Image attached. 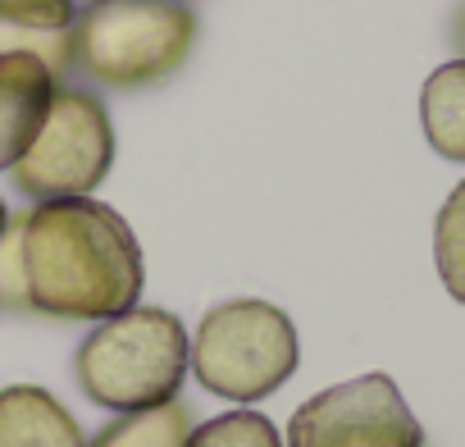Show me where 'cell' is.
Returning <instances> with one entry per match:
<instances>
[{"instance_id": "obj_1", "label": "cell", "mask_w": 465, "mask_h": 447, "mask_svg": "<svg viewBox=\"0 0 465 447\" xmlns=\"http://www.w3.org/2000/svg\"><path fill=\"white\" fill-rule=\"evenodd\" d=\"M28 306L46 320H110L142 302L146 261L128 219L96 196L24 210Z\"/></svg>"}, {"instance_id": "obj_2", "label": "cell", "mask_w": 465, "mask_h": 447, "mask_svg": "<svg viewBox=\"0 0 465 447\" xmlns=\"http://www.w3.org/2000/svg\"><path fill=\"white\" fill-rule=\"evenodd\" d=\"M187 329L164 306H128L101 320L74 352L78 388L105 411L173 402L187 383Z\"/></svg>"}, {"instance_id": "obj_3", "label": "cell", "mask_w": 465, "mask_h": 447, "mask_svg": "<svg viewBox=\"0 0 465 447\" xmlns=\"http://www.w3.org/2000/svg\"><path fill=\"white\" fill-rule=\"evenodd\" d=\"M74 69L110 92L155 87L196 46V15L183 0H96L69 24Z\"/></svg>"}, {"instance_id": "obj_4", "label": "cell", "mask_w": 465, "mask_h": 447, "mask_svg": "<svg viewBox=\"0 0 465 447\" xmlns=\"http://www.w3.org/2000/svg\"><path fill=\"white\" fill-rule=\"evenodd\" d=\"M297 361L302 343L288 311L261 297L219 302L201 315L187 343V370L201 379V388L242 406L279 392L297 374Z\"/></svg>"}, {"instance_id": "obj_5", "label": "cell", "mask_w": 465, "mask_h": 447, "mask_svg": "<svg viewBox=\"0 0 465 447\" xmlns=\"http://www.w3.org/2000/svg\"><path fill=\"white\" fill-rule=\"evenodd\" d=\"M110 164H114V124L105 101L92 87L60 78L42 133L19 155L10 178L28 201H64V196H92L105 183Z\"/></svg>"}, {"instance_id": "obj_6", "label": "cell", "mask_w": 465, "mask_h": 447, "mask_svg": "<svg viewBox=\"0 0 465 447\" xmlns=\"http://www.w3.org/2000/svg\"><path fill=\"white\" fill-rule=\"evenodd\" d=\"M288 447H424V429L388 374H361L302 402Z\"/></svg>"}, {"instance_id": "obj_7", "label": "cell", "mask_w": 465, "mask_h": 447, "mask_svg": "<svg viewBox=\"0 0 465 447\" xmlns=\"http://www.w3.org/2000/svg\"><path fill=\"white\" fill-rule=\"evenodd\" d=\"M55 74L37 55L5 51L0 55V174H10L19 155L42 133V119L55 96Z\"/></svg>"}, {"instance_id": "obj_8", "label": "cell", "mask_w": 465, "mask_h": 447, "mask_svg": "<svg viewBox=\"0 0 465 447\" xmlns=\"http://www.w3.org/2000/svg\"><path fill=\"white\" fill-rule=\"evenodd\" d=\"M0 447H87V433L55 392L10 383L0 388Z\"/></svg>"}, {"instance_id": "obj_9", "label": "cell", "mask_w": 465, "mask_h": 447, "mask_svg": "<svg viewBox=\"0 0 465 447\" xmlns=\"http://www.w3.org/2000/svg\"><path fill=\"white\" fill-rule=\"evenodd\" d=\"M420 124L442 160L465 164V60H447L424 78Z\"/></svg>"}, {"instance_id": "obj_10", "label": "cell", "mask_w": 465, "mask_h": 447, "mask_svg": "<svg viewBox=\"0 0 465 447\" xmlns=\"http://www.w3.org/2000/svg\"><path fill=\"white\" fill-rule=\"evenodd\" d=\"M192 424H196L192 406L183 397H173V402H160L146 411H124L96 438H87V447H187Z\"/></svg>"}, {"instance_id": "obj_11", "label": "cell", "mask_w": 465, "mask_h": 447, "mask_svg": "<svg viewBox=\"0 0 465 447\" xmlns=\"http://www.w3.org/2000/svg\"><path fill=\"white\" fill-rule=\"evenodd\" d=\"M433 265H438L442 288L465 306V178L451 187V196L438 210V224H433Z\"/></svg>"}, {"instance_id": "obj_12", "label": "cell", "mask_w": 465, "mask_h": 447, "mask_svg": "<svg viewBox=\"0 0 465 447\" xmlns=\"http://www.w3.org/2000/svg\"><path fill=\"white\" fill-rule=\"evenodd\" d=\"M187 447H283V433L274 429L270 415L242 406V411H223L192 424Z\"/></svg>"}, {"instance_id": "obj_13", "label": "cell", "mask_w": 465, "mask_h": 447, "mask_svg": "<svg viewBox=\"0 0 465 447\" xmlns=\"http://www.w3.org/2000/svg\"><path fill=\"white\" fill-rule=\"evenodd\" d=\"M19 51L37 55L55 78L74 69V33L69 28H24V24H0V55Z\"/></svg>"}, {"instance_id": "obj_14", "label": "cell", "mask_w": 465, "mask_h": 447, "mask_svg": "<svg viewBox=\"0 0 465 447\" xmlns=\"http://www.w3.org/2000/svg\"><path fill=\"white\" fill-rule=\"evenodd\" d=\"M0 311H33L24 274V214H10L0 233Z\"/></svg>"}, {"instance_id": "obj_15", "label": "cell", "mask_w": 465, "mask_h": 447, "mask_svg": "<svg viewBox=\"0 0 465 447\" xmlns=\"http://www.w3.org/2000/svg\"><path fill=\"white\" fill-rule=\"evenodd\" d=\"M78 15L74 0H0V24L24 28H69Z\"/></svg>"}, {"instance_id": "obj_16", "label": "cell", "mask_w": 465, "mask_h": 447, "mask_svg": "<svg viewBox=\"0 0 465 447\" xmlns=\"http://www.w3.org/2000/svg\"><path fill=\"white\" fill-rule=\"evenodd\" d=\"M451 42H456V51H460V60H465V5H460V15H456V24H451Z\"/></svg>"}, {"instance_id": "obj_17", "label": "cell", "mask_w": 465, "mask_h": 447, "mask_svg": "<svg viewBox=\"0 0 465 447\" xmlns=\"http://www.w3.org/2000/svg\"><path fill=\"white\" fill-rule=\"evenodd\" d=\"M5 224H10V205L0 201V233H5Z\"/></svg>"}, {"instance_id": "obj_18", "label": "cell", "mask_w": 465, "mask_h": 447, "mask_svg": "<svg viewBox=\"0 0 465 447\" xmlns=\"http://www.w3.org/2000/svg\"><path fill=\"white\" fill-rule=\"evenodd\" d=\"M74 5H96V0H74Z\"/></svg>"}]
</instances>
